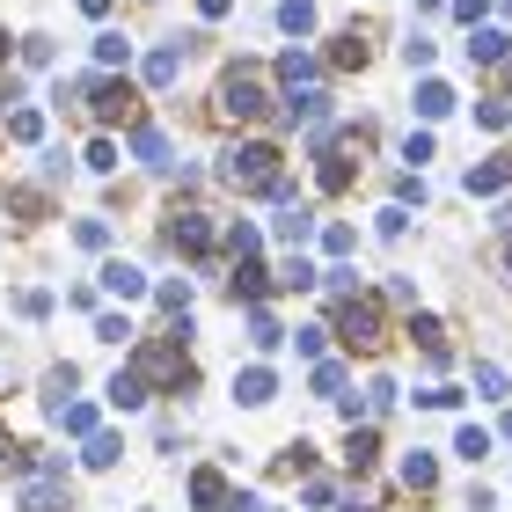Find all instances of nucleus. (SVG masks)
Segmentation results:
<instances>
[{"mask_svg":"<svg viewBox=\"0 0 512 512\" xmlns=\"http://www.w3.org/2000/svg\"><path fill=\"white\" fill-rule=\"evenodd\" d=\"M176 337H183V330H176ZM176 337H154L147 352H139V366H132L139 381H154V388H169V395L191 388V359H183V344H176Z\"/></svg>","mask_w":512,"mask_h":512,"instance_id":"nucleus-1","label":"nucleus"},{"mask_svg":"<svg viewBox=\"0 0 512 512\" xmlns=\"http://www.w3.org/2000/svg\"><path fill=\"white\" fill-rule=\"evenodd\" d=\"M227 183H235V191H278V183H286L278 147H235L227 154Z\"/></svg>","mask_w":512,"mask_h":512,"instance_id":"nucleus-2","label":"nucleus"},{"mask_svg":"<svg viewBox=\"0 0 512 512\" xmlns=\"http://www.w3.org/2000/svg\"><path fill=\"white\" fill-rule=\"evenodd\" d=\"M220 118H264V81H256V74H235V81H227L220 88Z\"/></svg>","mask_w":512,"mask_h":512,"instance_id":"nucleus-3","label":"nucleus"},{"mask_svg":"<svg viewBox=\"0 0 512 512\" xmlns=\"http://www.w3.org/2000/svg\"><path fill=\"white\" fill-rule=\"evenodd\" d=\"M88 110H96V125H118V118H132V88L125 81H88Z\"/></svg>","mask_w":512,"mask_h":512,"instance_id":"nucleus-4","label":"nucleus"},{"mask_svg":"<svg viewBox=\"0 0 512 512\" xmlns=\"http://www.w3.org/2000/svg\"><path fill=\"white\" fill-rule=\"evenodd\" d=\"M169 242H176L183 256H205V249H213V220H205V213H176Z\"/></svg>","mask_w":512,"mask_h":512,"instance_id":"nucleus-5","label":"nucleus"},{"mask_svg":"<svg viewBox=\"0 0 512 512\" xmlns=\"http://www.w3.org/2000/svg\"><path fill=\"white\" fill-rule=\"evenodd\" d=\"M264 293H271L264 264H256V256H235V300H249V308H256V300H264Z\"/></svg>","mask_w":512,"mask_h":512,"instance_id":"nucleus-6","label":"nucleus"},{"mask_svg":"<svg viewBox=\"0 0 512 512\" xmlns=\"http://www.w3.org/2000/svg\"><path fill=\"white\" fill-rule=\"evenodd\" d=\"M183 74V44H161V52H147V88H169Z\"/></svg>","mask_w":512,"mask_h":512,"instance_id":"nucleus-7","label":"nucleus"},{"mask_svg":"<svg viewBox=\"0 0 512 512\" xmlns=\"http://www.w3.org/2000/svg\"><path fill=\"white\" fill-rule=\"evenodd\" d=\"M278 74H286V88H315L322 81V59L315 52H286V59H278Z\"/></svg>","mask_w":512,"mask_h":512,"instance_id":"nucleus-8","label":"nucleus"},{"mask_svg":"<svg viewBox=\"0 0 512 512\" xmlns=\"http://www.w3.org/2000/svg\"><path fill=\"white\" fill-rule=\"evenodd\" d=\"M103 286L118 300H139V293H147V271H139V264H103Z\"/></svg>","mask_w":512,"mask_h":512,"instance_id":"nucleus-9","label":"nucleus"},{"mask_svg":"<svg viewBox=\"0 0 512 512\" xmlns=\"http://www.w3.org/2000/svg\"><path fill=\"white\" fill-rule=\"evenodd\" d=\"M271 374H264V366H242V374H235V395H242V403H271Z\"/></svg>","mask_w":512,"mask_h":512,"instance_id":"nucleus-10","label":"nucleus"},{"mask_svg":"<svg viewBox=\"0 0 512 512\" xmlns=\"http://www.w3.org/2000/svg\"><path fill=\"white\" fill-rule=\"evenodd\" d=\"M132 154H139V161H154V169H169V139H161L154 125H139V132H132Z\"/></svg>","mask_w":512,"mask_h":512,"instance_id":"nucleus-11","label":"nucleus"},{"mask_svg":"<svg viewBox=\"0 0 512 512\" xmlns=\"http://www.w3.org/2000/svg\"><path fill=\"white\" fill-rule=\"evenodd\" d=\"M344 337H352V344H381V337H374V308H366V300L344 308Z\"/></svg>","mask_w":512,"mask_h":512,"instance_id":"nucleus-12","label":"nucleus"},{"mask_svg":"<svg viewBox=\"0 0 512 512\" xmlns=\"http://www.w3.org/2000/svg\"><path fill=\"white\" fill-rule=\"evenodd\" d=\"M322 110H330V103H322L315 88H293V96H286V118H293V125H300V118H308V125H322Z\"/></svg>","mask_w":512,"mask_h":512,"instance_id":"nucleus-13","label":"nucleus"},{"mask_svg":"<svg viewBox=\"0 0 512 512\" xmlns=\"http://www.w3.org/2000/svg\"><path fill=\"white\" fill-rule=\"evenodd\" d=\"M417 110H425V118H447V110H454V88H447V81H425V88H417Z\"/></svg>","mask_w":512,"mask_h":512,"instance_id":"nucleus-14","label":"nucleus"},{"mask_svg":"<svg viewBox=\"0 0 512 512\" xmlns=\"http://www.w3.org/2000/svg\"><path fill=\"white\" fill-rule=\"evenodd\" d=\"M52 417H59V425H66V432H81V439H96V410H88V403H59Z\"/></svg>","mask_w":512,"mask_h":512,"instance_id":"nucleus-15","label":"nucleus"},{"mask_svg":"<svg viewBox=\"0 0 512 512\" xmlns=\"http://www.w3.org/2000/svg\"><path fill=\"white\" fill-rule=\"evenodd\" d=\"M454 454H461V461H483V454H491V432H483V425H461V432H454Z\"/></svg>","mask_w":512,"mask_h":512,"instance_id":"nucleus-16","label":"nucleus"},{"mask_svg":"<svg viewBox=\"0 0 512 512\" xmlns=\"http://www.w3.org/2000/svg\"><path fill=\"white\" fill-rule=\"evenodd\" d=\"M403 483H410V491H432V483H439V461H432V454H410V461H403Z\"/></svg>","mask_w":512,"mask_h":512,"instance_id":"nucleus-17","label":"nucleus"},{"mask_svg":"<svg viewBox=\"0 0 512 512\" xmlns=\"http://www.w3.org/2000/svg\"><path fill=\"white\" fill-rule=\"evenodd\" d=\"M110 403H118V410H139V403H147V381H139V374H118V381H110Z\"/></svg>","mask_w":512,"mask_h":512,"instance_id":"nucleus-18","label":"nucleus"},{"mask_svg":"<svg viewBox=\"0 0 512 512\" xmlns=\"http://www.w3.org/2000/svg\"><path fill=\"white\" fill-rule=\"evenodd\" d=\"M278 22H286L293 37H308V30H315V0H286V8H278Z\"/></svg>","mask_w":512,"mask_h":512,"instance_id":"nucleus-19","label":"nucleus"},{"mask_svg":"<svg viewBox=\"0 0 512 512\" xmlns=\"http://www.w3.org/2000/svg\"><path fill=\"white\" fill-rule=\"evenodd\" d=\"M469 59L498 66V59H505V37H498V30H476V37H469Z\"/></svg>","mask_w":512,"mask_h":512,"instance_id":"nucleus-20","label":"nucleus"},{"mask_svg":"<svg viewBox=\"0 0 512 512\" xmlns=\"http://www.w3.org/2000/svg\"><path fill=\"white\" fill-rule=\"evenodd\" d=\"M96 59H103V66H125V59H132V44H125L118 30H103V37H96Z\"/></svg>","mask_w":512,"mask_h":512,"instance_id":"nucleus-21","label":"nucleus"},{"mask_svg":"<svg viewBox=\"0 0 512 512\" xmlns=\"http://www.w3.org/2000/svg\"><path fill=\"white\" fill-rule=\"evenodd\" d=\"M88 469H110V461H118V439H110V432H96V439H88Z\"/></svg>","mask_w":512,"mask_h":512,"instance_id":"nucleus-22","label":"nucleus"},{"mask_svg":"<svg viewBox=\"0 0 512 512\" xmlns=\"http://www.w3.org/2000/svg\"><path fill=\"white\" fill-rule=\"evenodd\" d=\"M249 344H264V352H271V344H278V322H271L264 308H249Z\"/></svg>","mask_w":512,"mask_h":512,"instance_id":"nucleus-23","label":"nucleus"},{"mask_svg":"<svg viewBox=\"0 0 512 512\" xmlns=\"http://www.w3.org/2000/svg\"><path fill=\"white\" fill-rule=\"evenodd\" d=\"M22 512H59V491L52 483H30V491H22Z\"/></svg>","mask_w":512,"mask_h":512,"instance_id":"nucleus-24","label":"nucleus"},{"mask_svg":"<svg viewBox=\"0 0 512 512\" xmlns=\"http://www.w3.org/2000/svg\"><path fill=\"white\" fill-rule=\"evenodd\" d=\"M191 498H198V505H220L227 491H220V476H213V469H198V476H191Z\"/></svg>","mask_w":512,"mask_h":512,"instance_id":"nucleus-25","label":"nucleus"},{"mask_svg":"<svg viewBox=\"0 0 512 512\" xmlns=\"http://www.w3.org/2000/svg\"><path fill=\"white\" fill-rule=\"evenodd\" d=\"M308 235H315L308 213H286V220H278V242H308Z\"/></svg>","mask_w":512,"mask_h":512,"instance_id":"nucleus-26","label":"nucleus"},{"mask_svg":"<svg viewBox=\"0 0 512 512\" xmlns=\"http://www.w3.org/2000/svg\"><path fill=\"white\" fill-rule=\"evenodd\" d=\"M278 286H322V278H315V264H308V256H293V264H286V278H278Z\"/></svg>","mask_w":512,"mask_h":512,"instance_id":"nucleus-27","label":"nucleus"},{"mask_svg":"<svg viewBox=\"0 0 512 512\" xmlns=\"http://www.w3.org/2000/svg\"><path fill=\"white\" fill-rule=\"evenodd\" d=\"M15 308H22V315H44V308H52V293H44V286H22Z\"/></svg>","mask_w":512,"mask_h":512,"instance_id":"nucleus-28","label":"nucleus"},{"mask_svg":"<svg viewBox=\"0 0 512 512\" xmlns=\"http://www.w3.org/2000/svg\"><path fill=\"white\" fill-rule=\"evenodd\" d=\"M74 242H81V249H103V242H110V227H103V220H81V227H74Z\"/></svg>","mask_w":512,"mask_h":512,"instance_id":"nucleus-29","label":"nucleus"},{"mask_svg":"<svg viewBox=\"0 0 512 512\" xmlns=\"http://www.w3.org/2000/svg\"><path fill=\"white\" fill-rule=\"evenodd\" d=\"M256 242H264L256 227H227V249H235V256H256Z\"/></svg>","mask_w":512,"mask_h":512,"instance_id":"nucleus-30","label":"nucleus"},{"mask_svg":"<svg viewBox=\"0 0 512 512\" xmlns=\"http://www.w3.org/2000/svg\"><path fill=\"white\" fill-rule=\"evenodd\" d=\"M403 161H432V132H410L403 139Z\"/></svg>","mask_w":512,"mask_h":512,"instance_id":"nucleus-31","label":"nucleus"},{"mask_svg":"<svg viewBox=\"0 0 512 512\" xmlns=\"http://www.w3.org/2000/svg\"><path fill=\"white\" fill-rule=\"evenodd\" d=\"M344 388V366H315V395H337Z\"/></svg>","mask_w":512,"mask_h":512,"instance_id":"nucleus-32","label":"nucleus"},{"mask_svg":"<svg viewBox=\"0 0 512 512\" xmlns=\"http://www.w3.org/2000/svg\"><path fill=\"white\" fill-rule=\"evenodd\" d=\"M227 512H264V505H256V498L242 491V498H227Z\"/></svg>","mask_w":512,"mask_h":512,"instance_id":"nucleus-33","label":"nucleus"},{"mask_svg":"<svg viewBox=\"0 0 512 512\" xmlns=\"http://www.w3.org/2000/svg\"><path fill=\"white\" fill-rule=\"evenodd\" d=\"M227 8H235V0H198V15H227Z\"/></svg>","mask_w":512,"mask_h":512,"instance_id":"nucleus-34","label":"nucleus"},{"mask_svg":"<svg viewBox=\"0 0 512 512\" xmlns=\"http://www.w3.org/2000/svg\"><path fill=\"white\" fill-rule=\"evenodd\" d=\"M81 8H88V15H110V0H81Z\"/></svg>","mask_w":512,"mask_h":512,"instance_id":"nucleus-35","label":"nucleus"},{"mask_svg":"<svg viewBox=\"0 0 512 512\" xmlns=\"http://www.w3.org/2000/svg\"><path fill=\"white\" fill-rule=\"evenodd\" d=\"M505 439H512V410H505Z\"/></svg>","mask_w":512,"mask_h":512,"instance_id":"nucleus-36","label":"nucleus"},{"mask_svg":"<svg viewBox=\"0 0 512 512\" xmlns=\"http://www.w3.org/2000/svg\"><path fill=\"white\" fill-rule=\"evenodd\" d=\"M344 512H366V505H344Z\"/></svg>","mask_w":512,"mask_h":512,"instance_id":"nucleus-37","label":"nucleus"},{"mask_svg":"<svg viewBox=\"0 0 512 512\" xmlns=\"http://www.w3.org/2000/svg\"><path fill=\"white\" fill-rule=\"evenodd\" d=\"M505 271H512V249H505Z\"/></svg>","mask_w":512,"mask_h":512,"instance_id":"nucleus-38","label":"nucleus"},{"mask_svg":"<svg viewBox=\"0 0 512 512\" xmlns=\"http://www.w3.org/2000/svg\"><path fill=\"white\" fill-rule=\"evenodd\" d=\"M425 8H439V0H425Z\"/></svg>","mask_w":512,"mask_h":512,"instance_id":"nucleus-39","label":"nucleus"},{"mask_svg":"<svg viewBox=\"0 0 512 512\" xmlns=\"http://www.w3.org/2000/svg\"><path fill=\"white\" fill-rule=\"evenodd\" d=\"M0 52H8V44H0Z\"/></svg>","mask_w":512,"mask_h":512,"instance_id":"nucleus-40","label":"nucleus"},{"mask_svg":"<svg viewBox=\"0 0 512 512\" xmlns=\"http://www.w3.org/2000/svg\"><path fill=\"white\" fill-rule=\"evenodd\" d=\"M505 8H512V0H505Z\"/></svg>","mask_w":512,"mask_h":512,"instance_id":"nucleus-41","label":"nucleus"}]
</instances>
